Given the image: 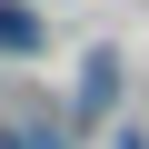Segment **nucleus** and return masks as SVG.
I'll return each instance as SVG.
<instances>
[{"label": "nucleus", "mask_w": 149, "mask_h": 149, "mask_svg": "<svg viewBox=\"0 0 149 149\" xmlns=\"http://www.w3.org/2000/svg\"><path fill=\"white\" fill-rule=\"evenodd\" d=\"M119 149H149V139H119Z\"/></svg>", "instance_id": "20e7f679"}, {"label": "nucleus", "mask_w": 149, "mask_h": 149, "mask_svg": "<svg viewBox=\"0 0 149 149\" xmlns=\"http://www.w3.org/2000/svg\"><path fill=\"white\" fill-rule=\"evenodd\" d=\"M109 109H119V70L90 60V80H80V119H109Z\"/></svg>", "instance_id": "f257e3e1"}, {"label": "nucleus", "mask_w": 149, "mask_h": 149, "mask_svg": "<svg viewBox=\"0 0 149 149\" xmlns=\"http://www.w3.org/2000/svg\"><path fill=\"white\" fill-rule=\"evenodd\" d=\"M0 149H60V139H50V129H10Z\"/></svg>", "instance_id": "7ed1b4c3"}, {"label": "nucleus", "mask_w": 149, "mask_h": 149, "mask_svg": "<svg viewBox=\"0 0 149 149\" xmlns=\"http://www.w3.org/2000/svg\"><path fill=\"white\" fill-rule=\"evenodd\" d=\"M30 40H40V20H30V10H0V50H30Z\"/></svg>", "instance_id": "f03ea898"}]
</instances>
